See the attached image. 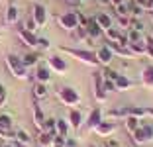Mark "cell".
I'll return each mask as SVG.
<instances>
[{
	"label": "cell",
	"mask_w": 153,
	"mask_h": 147,
	"mask_svg": "<svg viewBox=\"0 0 153 147\" xmlns=\"http://www.w3.org/2000/svg\"><path fill=\"white\" fill-rule=\"evenodd\" d=\"M61 53H67L71 57H75L76 61L85 63V65H90V67H98V59H96V53L94 51H90V49H75V47H65L61 45L59 47Z\"/></svg>",
	"instance_id": "1"
},
{
	"label": "cell",
	"mask_w": 153,
	"mask_h": 147,
	"mask_svg": "<svg viewBox=\"0 0 153 147\" xmlns=\"http://www.w3.org/2000/svg\"><path fill=\"white\" fill-rule=\"evenodd\" d=\"M6 67H8L10 75L14 76V79H20V80H26L27 76V67L24 65L22 57H18V55H14V53H8L6 55Z\"/></svg>",
	"instance_id": "2"
},
{
	"label": "cell",
	"mask_w": 153,
	"mask_h": 147,
	"mask_svg": "<svg viewBox=\"0 0 153 147\" xmlns=\"http://www.w3.org/2000/svg\"><path fill=\"white\" fill-rule=\"evenodd\" d=\"M57 98H59V102L65 104V106H76V104H81V94L76 92L73 86H61L57 90Z\"/></svg>",
	"instance_id": "3"
},
{
	"label": "cell",
	"mask_w": 153,
	"mask_h": 147,
	"mask_svg": "<svg viewBox=\"0 0 153 147\" xmlns=\"http://www.w3.org/2000/svg\"><path fill=\"white\" fill-rule=\"evenodd\" d=\"M57 24H59V27L61 30H65V31H75L76 27L81 26L79 24V12H65V14H61V16H57Z\"/></svg>",
	"instance_id": "4"
},
{
	"label": "cell",
	"mask_w": 153,
	"mask_h": 147,
	"mask_svg": "<svg viewBox=\"0 0 153 147\" xmlns=\"http://www.w3.org/2000/svg\"><path fill=\"white\" fill-rule=\"evenodd\" d=\"M92 94H94V98L98 100V102H104V100H106V96H108V92H106V88H104L102 71L92 73Z\"/></svg>",
	"instance_id": "5"
},
{
	"label": "cell",
	"mask_w": 153,
	"mask_h": 147,
	"mask_svg": "<svg viewBox=\"0 0 153 147\" xmlns=\"http://www.w3.org/2000/svg\"><path fill=\"white\" fill-rule=\"evenodd\" d=\"M47 67L51 69V73H55V75H63V73H67V69H69V65H67V61H65L61 55H49L47 57Z\"/></svg>",
	"instance_id": "6"
},
{
	"label": "cell",
	"mask_w": 153,
	"mask_h": 147,
	"mask_svg": "<svg viewBox=\"0 0 153 147\" xmlns=\"http://www.w3.org/2000/svg\"><path fill=\"white\" fill-rule=\"evenodd\" d=\"M18 37L22 39V43L26 45V47L37 49V39H39V37L36 36V31H30V30H26L24 26H20L18 27Z\"/></svg>",
	"instance_id": "7"
},
{
	"label": "cell",
	"mask_w": 153,
	"mask_h": 147,
	"mask_svg": "<svg viewBox=\"0 0 153 147\" xmlns=\"http://www.w3.org/2000/svg\"><path fill=\"white\" fill-rule=\"evenodd\" d=\"M116 128H118V125H116V122H114V120H102L94 128V134L100 135V137H110V135L116 131Z\"/></svg>",
	"instance_id": "8"
},
{
	"label": "cell",
	"mask_w": 153,
	"mask_h": 147,
	"mask_svg": "<svg viewBox=\"0 0 153 147\" xmlns=\"http://www.w3.org/2000/svg\"><path fill=\"white\" fill-rule=\"evenodd\" d=\"M94 53H96V59H98V65H102V67H110V63H112V59H114V53H112V49H110L108 45L98 47Z\"/></svg>",
	"instance_id": "9"
},
{
	"label": "cell",
	"mask_w": 153,
	"mask_h": 147,
	"mask_svg": "<svg viewBox=\"0 0 153 147\" xmlns=\"http://www.w3.org/2000/svg\"><path fill=\"white\" fill-rule=\"evenodd\" d=\"M18 20H20V10L16 6V2H8L6 12H4V24L6 26H14V24H18Z\"/></svg>",
	"instance_id": "10"
},
{
	"label": "cell",
	"mask_w": 153,
	"mask_h": 147,
	"mask_svg": "<svg viewBox=\"0 0 153 147\" xmlns=\"http://www.w3.org/2000/svg\"><path fill=\"white\" fill-rule=\"evenodd\" d=\"M32 18H33V22L37 24V27H43L45 24H47V8L41 6V4H33Z\"/></svg>",
	"instance_id": "11"
},
{
	"label": "cell",
	"mask_w": 153,
	"mask_h": 147,
	"mask_svg": "<svg viewBox=\"0 0 153 147\" xmlns=\"http://www.w3.org/2000/svg\"><path fill=\"white\" fill-rule=\"evenodd\" d=\"M102 108H92V110H90V114H88V118H86V128L88 129H92V131H94V128L96 125L100 124V122H102Z\"/></svg>",
	"instance_id": "12"
},
{
	"label": "cell",
	"mask_w": 153,
	"mask_h": 147,
	"mask_svg": "<svg viewBox=\"0 0 153 147\" xmlns=\"http://www.w3.org/2000/svg\"><path fill=\"white\" fill-rule=\"evenodd\" d=\"M67 122L71 124L73 129H81V125L85 124V118H82V112L81 110H76V108H71L69 110V118Z\"/></svg>",
	"instance_id": "13"
},
{
	"label": "cell",
	"mask_w": 153,
	"mask_h": 147,
	"mask_svg": "<svg viewBox=\"0 0 153 147\" xmlns=\"http://www.w3.org/2000/svg\"><path fill=\"white\" fill-rule=\"evenodd\" d=\"M49 80H51V69L47 67V63H45V65L39 63L36 67V82H45V85H47Z\"/></svg>",
	"instance_id": "14"
},
{
	"label": "cell",
	"mask_w": 153,
	"mask_h": 147,
	"mask_svg": "<svg viewBox=\"0 0 153 147\" xmlns=\"http://www.w3.org/2000/svg\"><path fill=\"white\" fill-rule=\"evenodd\" d=\"M86 33H88V37L90 39H98L100 36H102L104 31H102V27L98 26V22H96L94 18H88V22H86Z\"/></svg>",
	"instance_id": "15"
},
{
	"label": "cell",
	"mask_w": 153,
	"mask_h": 147,
	"mask_svg": "<svg viewBox=\"0 0 153 147\" xmlns=\"http://www.w3.org/2000/svg\"><path fill=\"white\" fill-rule=\"evenodd\" d=\"M128 49L131 51L134 57H141V55H147V41L145 37L141 41H135V43H128Z\"/></svg>",
	"instance_id": "16"
},
{
	"label": "cell",
	"mask_w": 153,
	"mask_h": 147,
	"mask_svg": "<svg viewBox=\"0 0 153 147\" xmlns=\"http://www.w3.org/2000/svg\"><path fill=\"white\" fill-rule=\"evenodd\" d=\"M114 86H116V92H122V90L131 88V86H134V80L128 79L126 75H122V73H120V75L114 79Z\"/></svg>",
	"instance_id": "17"
},
{
	"label": "cell",
	"mask_w": 153,
	"mask_h": 147,
	"mask_svg": "<svg viewBox=\"0 0 153 147\" xmlns=\"http://www.w3.org/2000/svg\"><path fill=\"white\" fill-rule=\"evenodd\" d=\"M106 45L112 49V53H114V55H118V57H134L130 49H128L126 45H120L118 41H108Z\"/></svg>",
	"instance_id": "18"
},
{
	"label": "cell",
	"mask_w": 153,
	"mask_h": 147,
	"mask_svg": "<svg viewBox=\"0 0 153 147\" xmlns=\"http://www.w3.org/2000/svg\"><path fill=\"white\" fill-rule=\"evenodd\" d=\"M33 124H36V128L39 129H43V124H45V114H43V110H41V106L37 102H33Z\"/></svg>",
	"instance_id": "19"
},
{
	"label": "cell",
	"mask_w": 153,
	"mask_h": 147,
	"mask_svg": "<svg viewBox=\"0 0 153 147\" xmlns=\"http://www.w3.org/2000/svg\"><path fill=\"white\" fill-rule=\"evenodd\" d=\"M94 20L98 22V26L102 27V31H106L108 27H112V26H114L112 16H110V14H106V12H98V14L94 16Z\"/></svg>",
	"instance_id": "20"
},
{
	"label": "cell",
	"mask_w": 153,
	"mask_h": 147,
	"mask_svg": "<svg viewBox=\"0 0 153 147\" xmlns=\"http://www.w3.org/2000/svg\"><path fill=\"white\" fill-rule=\"evenodd\" d=\"M32 92H33V98H36V100H43V98L49 96V88H47L45 82H36Z\"/></svg>",
	"instance_id": "21"
},
{
	"label": "cell",
	"mask_w": 153,
	"mask_h": 147,
	"mask_svg": "<svg viewBox=\"0 0 153 147\" xmlns=\"http://www.w3.org/2000/svg\"><path fill=\"white\" fill-rule=\"evenodd\" d=\"M22 61H24V65H26L27 69H30V67H37V65H39V53H37V51L24 53L22 55Z\"/></svg>",
	"instance_id": "22"
},
{
	"label": "cell",
	"mask_w": 153,
	"mask_h": 147,
	"mask_svg": "<svg viewBox=\"0 0 153 147\" xmlns=\"http://www.w3.org/2000/svg\"><path fill=\"white\" fill-rule=\"evenodd\" d=\"M141 85L145 88H153V65H149L141 71Z\"/></svg>",
	"instance_id": "23"
},
{
	"label": "cell",
	"mask_w": 153,
	"mask_h": 147,
	"mask_svg": "<svg viewBox=\"0 0 153 147\" xmlns=\"http://www.w3.org/2000/svg\"><path fill=\"white\" fill-rule=\"evenodd\" d=\"M108 118L110 120H126L128 118V106H118V108H112L108 112Z\"/></svg>",
	"instance_id": "24"
},
{
	"label": "cell",
	"mask_w": 153,
	"mask_h": 147,
	"mask_svg": "<svg viewBox=\"0 0 153 147\" xmlns=\"http://www.w3.org/2000/svg\"><path fill=\"white\" fill-rule=\"evenodd\" d=\"M55 135L49 134V131H45L41 129L39 134H37V147H51V141H53Z\"/></svg>",
	"instance_id": "25"
},
{
	"label": "cell",
	"mask_w": 153,
	"mask_h": 147,
	"mask_svg": "<svg viewBox=\"0 0 153 147\" xmlns=\"http://www.w3.org/2000/svg\"><path fill=\"white\" fill-rule=\"evenodd\" d=\"M124 125H126V129L130 131V134H134V131H137V129L141 128V118L128 116L126 120H124Z\"/></svg>",
	"instance_id": "26"
},
{
	"label": "cell",
	"mask_w": 153,
	"mask_h": 147,
	"mask_svg": "<svg viewBox=\"0 0 153 147\" xmlns=\"http://www.w3.org/2000/svg\"><path fill=\"white\" fill-rule=\"evenodd\" d=\"M69 129H71V124H69L67 120H63V118H59L57 124H55V131H57V135L69 137Z\"/></svg>",
	"instance_id": "27"
},
{
	"label": "cell",
	"mask_w": 153,
	"mask_h": 147,
	"mask_svg": "<svg viewBox=\"0 0 153 147\" xmlns=\"http://www.w3.org/2000/svg\"><path fill=\"white\" fill-rule=\"evenodd\" d=\"M12 124H14L12 114H6V112H2V114H0V128L6 129V131H12Z\"/></svg>",
	"instance_id": "28"
},
{
	"label": "cell",
	"mask_w": 153,
	"mask_h": 147,
	"mask_svg": "<svg viewBox=\"0 0 153 147\" xmlns=\"http://www.w3.org/2000/svg\"><path fill=\"white\" fill-rule=\"evenodd\" d=\"M104 36H106V39H108V41H118L122 37V30L112 26V27H108V30L104 31Z\"/></svg>",
	"instance_id": "29"
},
{
	"label": "cell",
	"mask_w": 153,
	"mask_h": 147,
	"mask_svg": "<svg viewBox=\"0 0 153 147\" xmlns=\"http://www.w3.org/2000/svg\"><path fill=\"white\" fill-rule=\"evenodd\" d=\"M14 139H16L18 143H24V145H27L32 137H30V134H27L26 129H18V131H14Z\"/></svg>",
	"instance_id": "30"
},
{
	"label": "cell",
	"mask_w": 153,
	"mask_h": 147,
	"mask_svg": "<svg viewBox=\"0 0 153 147\" xmlns=\"http://www.w3.org/2000/svg\"><path fill=\"white\" fill-rule=\"evenodd\" d=\"M128 41H130V43H135V41H141L143 39V33H141V31H137V30H128Z\"/></svg>",
	"instance_id": "31"
},
{
	"label": "cell",
	"mask_w": 153,
	"mask_h": 147,
	"mask_svg": "<svg viewBox=\"0 0 153 147\" xmlns=\"http://www.w3.org/2000/svg\"><path fill=\"white\" fill-rule=\"evenodd\" d=\"M55 124H57L55 118H45L43 129H45V131H49V134H53V135H57V131H55Z\"/></svg>",
	"instance_id": "32"
},
{
	"label": "cell",
	"mask_w": 153,
	"mask_h": 147,
	"mask_svg": "<svg viewBox=\"0 0 153 147\" xmlns=\"http://www.w3.org/2000/svg\"><path fill=\"white\" fill-rule=\"evenodd\" d=\"M145 10L141 8V6H137L135 2H131L130 4V18H141V14H143Z\"/></svg>",
	"instance_id": "33"
},
{
	"label": "cell",
	"mask_w": 153,
	"mask_h": 147,
	"mask_svg": "<svg viewBox=\"0 0 153 147\" xmlns=\"http://www.w3.org/2000/svg\"><path fill=\"white\" fill-rule=\"evenodd\" d=\"M51 147H67V137H63V135H55L53 141H51Z\"/></svg>",
	"instance_id": "34"
},
{
	"label": "cell",
	"mask_w": 153,
	"mask_h": 147,
	"mask_svg": "<svg viewBox=\"0 0 153 147\" xmlns=\"http://www.w3.org/2000/svg\"><path fill=\"white\" fill-rule=\"evenodd\" d=\"M130 30L143 31V22H141L140 18H131V20H130Z\"/></svg>",
	"instance_id": "35"
},
{
	"label": "cell",
	"mask_w": 153,
	"mask_h": 147,
	"mask_svg": "<svg viewBox=\"0 0 153 147\" xmlns=\"http://www.w3.org/2000/svg\"><path fill=\"white\" fill-rule=\"evenodd\" d=\"M130 16H118V24H120V30H130Z\"/></svg>",
	"instance_id": "36"
},
{
	"label": "cell",
	"mask_w": 153,
	"mask_h": 147,
	"mask_svg": "<svg viewBox=\"0 0 153 147\" xmlns=\"http://www.w3.org/2000/svg\"><path fill=\"white\" fill-rule=\"evenodd\" d=\"M24 27H26V30H30V31H36V30H37V24L33 22L32 14H30V16L26 18V22H24Z\"/></svg>",
	"instance_id": "37"
},
{
	"label": "cell",
	"mask_w": 153,
	"mask_h": 147,
	"mask_svg": "<svg viewBox=\"0 0 153 147\" xmlns=\"http://www.w3.org/2000/svg\"><path fill=\"white\" fill-rule=\"evenodd\" d=\"M6 102H8V90L4 85H0V106H4Z\"/></svg>",
	"instance_id": "38"
},
{
	"label": "cell",
	"mask_w": 153,
	"mask_h": 147,
	"mask_svg": "<svg viewBox=\"0 0 153 147\" xmlns=\"http://www.w3.org/2000/svg\"><path fill=\"white\" fill-rule=\"evenodd\" d=\"M49 39H47V37H39V39H37V47L39 49H49Z\"/></svg>",
	"instance_id": "39"
},
{
	"label": "cell",
	"mask_w": 153,
	"mask_h": 147,
	"mask_svg": "<svg viewBox=\"0 0 153 147\" xmlns=\"http://www.w3.org/2000/svg\"><path fill=\"white\" fill-rule=\"evenodd\" d=\"M104 88H106V92H116L114 80H106V79H104Z\"/></svg>",
	"instance_id": "40"
},
{
	"label": "cell",
	"mask_w": 153,
	"mask_h": 147,
	"mask_svg": "<svg viewBox=\"0 0 153 147\" xmlns=\"http://www.w3.org/2000/svg\"><path fill=\"white\" fill-rule=\"evenodd\" d=\"M134 2H135L137 6H141L143 10H147V2H149V0H134Z\"/></svg>",
	"instance_id": "41"
},
{
	"label": "cell",
	"mask_w": 153,
	"mask_h": 147,
	"mask_svg": "<svg viewBox=\"0 0 153 147\" xmlns=\"http://www.w3.org/2000/svg\"><path fill=\"white\" fill-rule=\"evenodd\" d=\"M145 118H151V120H153V108L151 106H145Z\"/></svg>",
	"instance_id": "42"
},
{
	"label": "cell",
	"mask_w": 153,
	"mask_h": 147,
	"mask_svg": "<svg viewBox=\"0 0 153 147\" xmlns=\"http://www.w3.org/2000/svg\"><path fill=\"white\" fill-rule=\"evenodd\" d=\"M145 41H147V39H145ZM147 55H149V57L153 59V45L149 43V41H147Z\"/></svg>",
	"instance_id": "43"
},
{
	"label": "cell",
	"mask_w": 153,
	"mask_h": 147,
	"mask_svg": "<svg viewBox=\"0 0 153 147\" xmlns=\"http://www.w3.org/2000/svg\"><path fill=\"white\" fill-rule=\"evenodd\" d=\"M124 2H126V0H110V4H112L114 8H116V6H120V4H124Z\"/></svg>",
	"instance_id": "44"
},
{
	"label": "cell",
	"mask_w": 153,
	"mask_h": 147,
	"mask_svg": "<svg viewBox=\"0 0 153 147\" xmlns=\"http://www.w3.org/2000/svg\"><path fill=\"white\" fill-rule=\"evenodd\" d=\"M75 145H76L75 139H69V137H67V147H75Z\"/></svg>",
	"instance_id": "45"
},
{
	"label": "cell",
	"mask_w": 153,
	"mask_h": 147,
	"mask_svg": "<svg viewBox=\"0 0 153 147\" xmlns=\"http://www.w3.org/2000/svg\"><path fill=\"white\" fill-rule=\"evenodd\" d=\"M14 147H27V145H24V143H18V141H14Z\"/></svg>",
	"instance_id": "46"
},
{
	"label": "cell",
	"mask_w": 153,
	"mask_h": 147,
	"mask_svg": "<svg viewBox=\"0 0 153 147\" xmlns=\"http://www.w3.org/2000/svg\"><path fill=\"white\" fill-rule=\"evenodd\" d=\"M2 147H14V143H10V141H4V145Z\"/></svg>",
	"instance_id": "47"
},
{
	"label": "cell",
	"mask_w": 153,
	"mask_h": 147,
	"mask_svg": "<svg viewBox=\"0 0 153 147\" xmlns=\"http://www.w3.org/2000/svg\"><path fill=\"white\" fill-rule=\"evenodd\" d=\"M4 141H6V139H4V137H0V147L4 145Z\"/></svg>",
	"instance_id": "48"
},
{
	"label": "cell",
	"mask_w": 153,
	"mask_h": 147,
	"mask_svg": "<svg viewBox=\"0 0 153 147\" xmlns=\"http://www.w3.org/2000/svg\"><path fill=\"white\" fill-rule=\"evenodd\" d=\"M145 39H147V41H149V43H151V45H153V37H145Z\"/></svg>",
	"instance_id": "49"
},
{
	"label": "cell",
	"mask_w": 153,
	"mask_h": 147,
	"mask_svg": "<svg viewBox=\"0 0 153 147\" xmlns=\"http://www.w3.org/2000/svg\"><path fill=\"white\" fill-rule=\"evenodd\" d=\"M0 37H2V31H0Z\"/></svg>",
	"instance_id": "50"
},
{
	"label": "cell",
	"mask_w": 153,
	"mask_h": 147,
	"mask_svg": "<svg viewBox=\"0 0 153 147\" xmlns=\"http://www.w3.org/2000/svg\"><path fill=\"white\" fill-rule=\"evenodd\" d=\"M104 147H106V145H104Z\"/></svg>",
	"instance_id": "51"
}]
</instances>
